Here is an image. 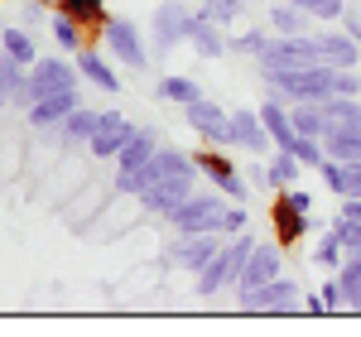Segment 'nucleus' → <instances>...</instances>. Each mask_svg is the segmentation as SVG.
Wrapping results in <instances>:
<instances>
[{"label": "nucleus", "instance_id": "obj_1", "mask_svg": "<svg viewBox=\"0 0 361 337\" xmlns=\"http://www.w3.org/2000/svg\"><path fill=\"white\" fill-rule=\"evenodd\" d=\"M173 231H222V236H241L246 231V207H226L217 193H193L183 197L164 217Z\"/></svg>", "mask_w": 361, "mask_h": 337}, {"label": "nucleus", "instance_id": "obj_2", "mask_svg": "<svg viewBox=\"0 0 361 337\" xmlns=\"http://www.w3.org/2000/svg\"><path fill=\"white\" fill-rule=\"evenodd\" d=\"M260 78L270 92L289 97V102H328L337 92V68L328 63H304V68H260Z\"/></svg>", "mask_w": 361, "mask_h": 337}, {"label": "nucleus", "instance_id": "obj_3", "mask_svg": "<svg viewBox=\"0 0 361 337\" xmlns=\"http://www.w3.org/2000/svg\"><path fill=\"white\" fill-rule=\"evenodd\" d=\"M250 251H255V241L241 231L231 246H222V251H217L207 265H202V270H197V294L207 299V294H217V289H226V284L236 289V280H241V265L250 260Z\"/></svg>", "mask_w": 361, "mask_h": 337}, {"label": "nucleus", "instance_id": "obj_4", "mask_svg": "<svg viewBox=\"0 0 361 337\" xmlns=\"http://www.w3.org/2000/svg\"><path fill=\"white\" fill-rule=\"evenodd\" d=\"M169 173H197L193 154H183V149L164 145V149H154L149 164H140L135 173H116V188H121V193H145L149 183H159V178H169Z\"/></svg>", "mask_w": 361, "mask_h": 337}, {"label": "nucleus", "instance_id": "obj_5", "mask_svg": "<svg viewBox=\"0 0 361 337\" xmlns=\"http://www.w3.org/2000/svg\"><path fill=\"white\" fill-rule=\"evenodd\" d=\"M68 87H78V73L63 63V58H39L34 68H29V82L20 87V97H15V106H34L39 97H54V92H68Z\"/></svg>", "mask_w": 361, "mask_h": 337}, {"label": "nucleus", "instance_id": "obj_6", "mask_svg": "<svg viewBox=\"0 0 361 337\" xmlns=\"http://www.w3.org/2000/svg\"><path fill=\"white\" fill-rule=\"evenodd\" d=\"M222 231H178L173 236V246H169V260L173 265H183V270H202L212 255L222 251V241H217Z\"/></svg>", "mask_w": 361, "mask_h": 337}, {"label": "nucleus", "instance_id": "obj_7", "mask_svg": "<svg viewBox=\"0 0 361 337\" xmlns=\"http://www.w3.org/2000/svg\"><path fill=\"white\" fill-rule=\"evenodd\" d=\"M183 121H188L207 145H231V116H226L217 102H207V97L188 102V106H183Z\"/></svg>", "mask_w": 361, "mask_h": 337}, {"label": "nucleus", "instance_id": "obj_8", "mask_svg": "<svg viewBox=\"0 0 361 337\" xmlns=\"http://www.w3.org/2000/svg\"><path fill=\"white\" fill-rule=\"evenodd\" d=\"M193 183H197V173H169V178H159V183H149V188L140 193V202H145L149 212L169 217V212H173L183 197H193V193H197Z\"/></svg>", "mask_w": 361, "mask_h": 337}, {"label": "nucleus", "instance_id": "obj_9", "mask_svg": "<svg viewBox=\"0 0 361 337\" xmlns=\"http://www.w3.org/2000/svg\"><path fill=\"white\" fill-rule=\"evenodd\" d=\"M294 299H299V289H294V280H270L260 284V289H246L241 294V309L246 313H294Z\"/></svg>", "mask_w": 361, "mask_h": 337}, {"label": "nucleus", "instance_id": "obj_10", "mask_svg": "<svg viewBox=\"0 0 361 337\" xmlns=\"http://www.w3.org/2000/svg\"><path fill=\"white\" fill-rule=\"evenodd\" d=\"M279 241H255V251L250 260L241 265V280H236V294H246V289H260V284L279 280Z\"/></svg>", "mask_w": 361, "mask_h": 337}, {"label": "nucleus", "instance_id": "obj_11", "mask_svg": "<svg viewBox=\"0 0 361 337\" xmlns=\"http://www.w3.org/2000/svg\"><path fill=\"white\" fill-rule=\"evenodd\" d=\"M135 135V125L126 121L121 111H102L97 116V130H92V140H87V149L97 154V159H116L121 154V145Z\"/></svg>", "mask_w": 361, "mask_h": 337}, {"label": "nucleus", "instance_id": "obj_12", "mask_svg": "<svg viewBox=\"0 0 361 337\" xmlns=\"http://www.w3.org/2000/svg\"><path fill=\"white\" fill-rule=\"evenodd\" d=\"M270 222H275V241H279V246H299L304 231H308V212L279 188L275 202H270Z\"/></svg>", "mask_w": 361, "mask_h": 337}, {"label": "nucleus", "instance_id": "obj_13", "mask_svg": "<svg viewBox=\"0 0 361 337\" xmlns=\"http://www.w3.org/2000/svg\"><path fill=\"white\" fill-rule=\"evenodd\" d=\"M193 164H197V173L212 178V188H217L222 197H241V193H246V188H241V173L231 168V159H226L222 149H197Z\"/></svg>", "mask_w": 361, "mask_h": 337}, {"label": "nucleus", "instance_id": "obj_14", "mask_svg": "<svg viewBox=\"0 0 361 337\" xmlns=\"http://www.w3.org/2000/svg\"><path fill=\"white\" fill-rule=\"evenodd\" d=\"M73 111H78V87L54 92V97H39V102L29 106V125H39V130H58Z\"/></svg>", "mask_w": 361, "mask_h": 337}, {"label": "nucleus", "instance_id": "obj_15", "mask_svg": "<svg viewBox=\"0 0 361 337\" xmlns=\"http://www.w3.org/2000/svg\"><path fill=\"white\" fill-rule=\"evenodd\" d=\"M193 25L197 15L193 10H183V5H159V15H154V39H159V49H173L178 39H193Z\"/></svg>", "mask_w": 361, "mask_h": 337}, {"label": "nucleus", "instance_id": "obj_16", "mask_svg": "<svg viewBox=\"0 0 361 337\" xmlns=\"http://www.w3.org/2000/svg\"><path fill=\"white\" fill-rule=\"evenodd\" d=\"M102 39H106V49H111L126 68H145V49H140V34L130 20H106L102 25Z\"/></svg>", "mask_w": 361, "mask_h": 337}, {"label": "nucleus", "instance_id": "obj_17", "mask_svg": "<svg viewBox=\"0 0 361 337\" xmlns=\"http://www.w3.org/2000/svg\"><path fill=\"white\" fill-rule=\"evenodd\" d=\"M313 54L328 68H357V39L352 34H313Z\"/></svg>", "mask_w": 361, "mask_h": 337}, {"label": "nucleus", "instance_id": "obj_18", "mask_svg": "<svg viewBox=\"0 0 361 337\" xmlns=\"http://www.w3.org/2000/svg\"><path fill=\"white\" fill-rule=\"evenodd\" d=\"M231 145H241V149H270V130H265V121L260 111H231Z\"/></svg>", "mask_w": 361, "mask_h": 337}, {"label": "nucleus", "instance_id": "obj_19", "mask_svg": "<svg viewBox=\"0 0 361 337\" xmlns=\"http://www.w3.org/2000/svg\"><path fill=\"white\" fill-rule=\"evenodd\" d=\"M159 149V135L154 130H135L130 140L121 145V154H116V164H121V173H135L140 164H149V154Z\"/></svg>", "mask_w": 361, "mask_h": 337}, {"label": "nucleus", "instance_id": "obj_20", "mask_svg": "<svg viewBox=\"0 0 361 337\" xmlns=\"http://www.w3.org/2000/svg\"><path fill=\"white\" fill-rule=\"evenodd\" d=\"M260 121H265V130H270V140H275L279 149H289V145L299 140V130H294V116L284 111L275 97H270V102L260 106Z\"/></svg>", "mask_w": 361, "mask_h": 337}, {"label": "nucleus", "instance_id": "obj_21", "mask_svg": "<svg viewBox=\"0 0 361 337\" xmlns=\"http://www.w3.org/2000/svg\"><path fill=\"white\" fill-rule=\"evenodd\" d=\"M78 73H82L92 87H102V92H121V78H116L111 68L97 58V49H92V44H82V49H78Z\"/></svg>", "mask_w": 361, "mask_h": 337}, {"label": "nucleus", "instance_id": "obj_22", "mask_svg": "<svg viewBox=\"0 0 361 337\" xmlns=\"http://www.w3.org/2000/svg\"><path fill=\"white\" fill-rule=\"evenodd\" d=\"M97 116H102V111H82V106H78V111L58 125V145H63V149H78V145H87V140H92V130H97Z\"/></svg>", "mask_w": 361, "mask_h": 337}, {"label": "nucleus", "instance_id": "obj_23", "mask_svg": "<svg viewBox=\"0 0 361 337\" xmlns=\"http://www.w3.org/2000/svg\"><path fill=\"white\" fill-rule=\"evenodd\" d=\"M58 10H63V15H73L92 39H97V29L106 25V5H102V0H58ZM92 39H87V44H92Z\"/></svg>", "mask_w": 361, "mask_h": 337}, {"label": "nucleus", "instance_id": "obj_24", "mask_svg": "<svg viewBox=\"0 0 361 337\" xmlns=\"http://www.w3.org/2000/svg\"><path fill=\"white\" fill-rule=\"evenodd\" d=\"M323 149H328V159H342V164H352L361 159V130H347V125H337L323 135Z\"/></svg>", "mask_w": 361, "mask_h": 337}, {"label": "nucleus", "instance_id": "obj_25", "mask_svg": "<svg viewBox=\"0 0 361 337\" xmlns=\"http://www.w3.org/2000/svg\"><path fill=\"white\" fill-rule=\"evenodd\" d=\"M323 116H328V125H347V130H361V102L357 97H328V102H323Z\"/></svg>", "mask_w": 361, "mask_h": 337}, {"label": "nucleus", "instance_id": "obj_26", "mask_svg": "<svg viewBox=\"0 0 361 337\" xmlns=\"http://www.w3.org/2000/svg\"><path fill=\"white\" fill-rule=\"evenodd\" d=\"M25 82H29L25 63L10 58V54H0V106H10V102L20 97V87H25Z\"/></svg>", "mask_w": 361, "mask_h": 337}, {"label": "nucleus", "instance_id": "obj_27", "mask_svg": "<svg viewBox=\"0 0 361 337\" xmlns=\"http://www.w3.org/2000/svg\"><path fill=\"white\" fill-rule=\"evenodd\" d=\"M289 116H294V130H299V135H318V140H323V135L333 130L328 116H323V102H299V111H289Z\"/></svg>", "mask_w": 361, "mask_h": 337}, {"label": "nucleus", "instance_id": "obj_28", "mask_svg": "<svg viewBox=\"0 0 361 337\" xmlns=\"http://www.w3.org/2000/svg\"><path fill=\"white\" fill-rule=\"evenodd\" d=\"M49 25H54L58 49H68V54H78V49H82L87 39H92V34H87V29L78 25V20H73V15H63V10H54V20H49Z\"/></svg>", "mask_w": 361, "mask_h": 337}, {"label": "nucleus", "instance_id": "obj_29", "mask_svg": "<svg viewBox=\"0 0 361 337\" xmlns=\"http://www.w3.org/2000/svg\"><path fill=\"white\" fill-rule=\"evenodd\" d=\"M337 284H342V294H347V309H361V251L347 255V260L337 265Z\"/></svg>", "mask_w": 361, "mask_h": 337}, {"label": "nucleus", "instance_id": "obj_30", "mask_svg": "<svg viewBox=\"0 0 361 337\" xmlns=\"http://www.w3.org/2000/svg\"><path fill=\"white\" fill-rule=\"evenodd\" d=\"M299 168H304V159H299V154L279 149L275 159H270V168H265V178H270V188H289V183L299 178Z\"/></svg>", "mask_w": 361, "mask_h": 337}, {"label": "nucleus", "instance_id": "obj_31", "mask_svg": "<svg viewBox=\"0 0 361 337\" xmlns=\"http://www.w3.org/2000/svg\"><path fill=\"white\" fill-rule=\"evenodd\" d=\"M304 20H308V10L289 5V0H279L275 10H270V29L275 34H304Z\"/></svg>", "mask_w": 361, "mask_h": 337}, {"label": "nucleus", "instance_id": "obj_32", "mask_svg": "<svg viewBox=\"0 0 361 337\" xmlns=\"http://www.w3.org/2000/svg\"><path fill=\"white\" fill-rule=\"evenodd\" d=\"M193 49H197L202 58L226 54V39L217 34V25H212V20H202V15H197V25H193Z\"/></svg>", "mask_w": 361, "mask_h": 337}, {"label": "nucleus", "instance_id": "obj_33", "mask_svg": "<svg viewBox=\"0 0 361 337\" xmlns=\"http://www.w3.org/2000/svg\"><path fill=\"white\" fill-rule=\"evenodd\" d=\"M159 97H164V102H178V106H188V102H197L202 92H197L193 78H164V82H159Z\"/></svg>", "mask_w": 361, "mask_h": 337}, {"label": "nucleus", "instance_id": "obj_34", "mask_svg": "<svg viewBox=\"0 0 361 337\" xmlns=\"http://www.w3.org/2000/svg\"><path fill=\"white\" fill-rule=\"evenodd\" d=\"M5 54L20 58L25 68H34V63H39V54H34V39H29V34H20V29H5Z\"/></svg>", "mask_w": 361, "mask_h": 337}, {"label": "nucleus", "instance_id": "obj_35", "mask_svg": "<svg viewBox=\"0 0 361 337\" xmlns=\"http://www.w3.org/2000/svg\"><path fill=\"white\" fill-rule=\"evenodd\" d=\"M289 5H299V10L318 15V20H342L347 15V0H289Z\"/></svg>", "mask_w": 361, "mask_h": 337}, {"label": "nucleus", "instance_id": "obj_36", "mask_svg": "<svg viewBox=\"0 0 361 337\" xmlns=\"http://www.w3.org/2000/svg\"><path fill=\"white\" fill-rule=\"evenodd\" d=\"M333 236L342 241V251H347V255L361 251V222H352V217H337V222H333Z\"/></svg>", "mask_w": 361, "mask_h": 337}, {"label": "nucleus", "instance_id": "obj_37", "mask_svg": "<svg viewBox=\"0 0 361 337\" xmlns=\"http://www.w3.org/2000/svg\"><path fill=\"white\" fill-rule=\"evenodd\" d=\"M236 15H241V0H202V20H212V25H226Z\"/></svg>", "mask_w": 361, "mask_h": 337}, {"label": "nucleus", "instance_id": "obj_38", "mask_svg": "<svg viewBox=\"0 0 361 337\" xmlns=\"http://www.w3.org/2000/svg\"><path fill=\"white\" fill-rule=\"evenodd\" d=\"M265 44H270V34H260V29H246V34H236V39L226 44V49H236V54H255V58H260V49H265Z\"/></svg>", "mask_w": 361, "mask_h": 337}, {"label": "nucleus", "instance_id": "obj_39", "mask_svg": "<svg viewBox=\"0 0 361 337\" xmlns=\"http://www.w3.org/2000/svg\"><path fill=\"white\" fill-rule=\"evenodd\" d=\"M342 260H347V251H342V241L328 231V236L318 241V265H342Z\"/></svg>", "mask_w": 361, "mask_h": 337}, {"label": "nucleus", "instance_id": "obj_40", "mask_svg": "<svg viewBox=\"0 0 361 337\" xmlns=\"http://www.w3.org/2000/svg\"><path fill=\"white\" fill-rule=\"evenodd\" d=\"M337 97H361V78L352 68H337Z\"/></svg>", "mask_w": 361, "mask_h": 337}, {"label": "nucleus", "instance_id": "obj_41", "mask_svg": "<svg viewBox=\"0 0 361 337\" xmlns=\"http://www.w3.org/2000/svg\"><path fill=\"white\" fill-rule=\"evenodd\" d=\"M323 304H328V313L347 309V294H342V284H337V275H333L328 284H323Z\"/></svg>", "mask_w": 361, "mask_h": 337}, {"label": "nucleus", "instance_id": "obj_42", "mask_svg": "<svg viewBox=\"0 0 361 337\" xmlns=\"http://www.w3.org/2000/svg\"><path fill=\"white\" fill-rule=\"evenodd\" d=\"M342 217H352V222H361V197H342Z\"/></svg>", "mask_w": 361, "mask_h": 337}, {"label": "nucleus", "instance_id": "obj_43", "mask_svg": "<svg viewBox=\"0 0 361 337\" xmlns=\"http://www.w3.org/2000/svg\"><path fill=\"white\" fill-rule=\"evenodd\" d=\"M284 193L294 197V202H299V207H304V212H313V193H304V188H284Z\"/></svg>", "mask_w": 361, "mask_h": 337}, {"label": "nucleus", "instance_id": "obj_44", "mask_svg": "<svg viewBox=\"0 0 361 337\" xmlns=\"http://www.w3.org/2000/svg\"><path fill=\"white\" fill-rule=\"evenodd\" d=\"M0 54H5V29H0Z\"/></svg>", "mask_w": 361, "mask_h": 337}]
</instances>
